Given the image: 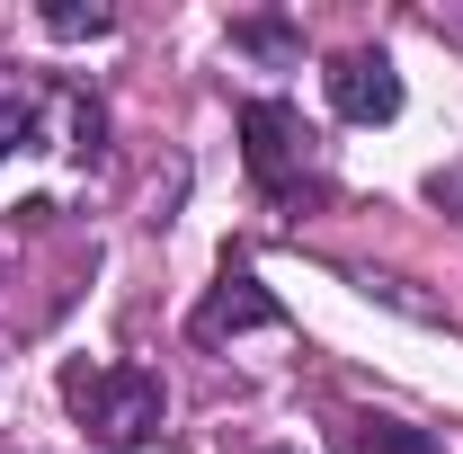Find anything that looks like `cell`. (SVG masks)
<instances>
[{
  "mask_svg": "<svg viewBox=\"0 0 463 454\" xmlns=\"http://www.w3.org/2000/svg\"><path fill=\"white\" fill-rule=\"evenodd\" d=\"M36 143H62L71 161H99L108 108L80 80H45V71H9L0 62V161L9 152H36Z\"/></svg>",
  "mask_w": 463,
  "mask_h": 454,
  "instance_id": "1",
  "label": "cell"
},
{
  "mask_svg": "<svg viewBox=\"0 0 463 454\" xmlns=\"http://www.w3.org/2000/svg\"><path fill=\"white\" fill-rule=\"evenodd\" d=\"M62 410H71L108 454H134V446L161 437L170 393H161L152 365H62Z\"/></svg>",
  "mask_w": 463,
  "mask_h": 454,
  "instance_id": "2",
  "label": "cell"
},
{
  "mask_svg": "<svg viewBox=\"0 0 463 454\" xmlns=\"http://www.w3.org/2000/svg\"><path fill=\"white\" fill-rule=\"evenodd\" d=\"M312 152H321V134L303 125V108H286V99H250L241 108V170L259 178L268 196H303Z\"/></svg>",
  "mask_w": 463,
  "mask_h": 454,
  "instance_id": "3",
  "label": "cell"
},
{
  "mask_svg": "<svg viewBox=\"0 0 463 454\" xmlns=\"http://www.w3.org/2000/svg\"><path fill=\"white\" fill-rule=\"evenodd\" d=\"M277 321H286V312H277V294L250 277V268H223L214 294L187 312V339H196V347H223V339H241V330H277Z\"/></svg>",
  "mask_w": 463,
  "mask_h": 454,
  "instance_id": "4",
  "label": "cell"
},
{
  "mask_svg": "<svg viewBox=\"0 0 463 454\" xmlns=\"http://www.w3.org/2000/svg\"><path fill=\"white\" fill-rule=\"evenodd\" d=\"M321 80H330V108L347 125H392L402 116V71H392V54H339Z\"/></svg>",
  "mask_w": 463,
  "mask_h": 454,
  "instance_id": "5",
  "label": "cell"
},
{
  "mask_svg": "<svg viewBox=\"0 0 463 454\" xmlns=\"http://www.w3.org/2000/svg\"><path fill=\"white\" fill-rule=\"evenodd\" d=\"M339 454H437V428H410V419H347Z\"/></svg>",
  "mask_w": 463,
  "mask_h": 454,
  "instance_id": "6",
  "label": "cell"
},
{
  "mask_svg": "<svg viewBox=\"0 0 463 454\" xmlns=\"http://www.w3.org/2000/svg\"><path fill=\"white\" fill-rule=\"evenodd\" d=\"M45 27H54V36H108L116 9H108V0H54V9H45Z\"/></svg>",
  "mask_w": 463,
  "mask_h": 454,
  "instance_id": "7",
  "label": "cell"
},
{
  "mask_svg": "<svg viewBox=\"0 0 463 454\" xmlns=\"http://www.w3.org/2000/svg\"><path fill=\"white\" fill-rule=\"evenodd\" d=\"M232 45H250V54H294V27H286V18H241Z\"/></svg>",
  "mask_w": 463,
  "mask_h": 454,
  "instance_id": "8",
  "label": "cell"
},
{
  "mask_svg": "<svg viewBox=\"0 0 463 454\" xmlns=\"http://www.w3.org/2000/svg\"><path fill=\"white\" fill-rule=\"evenodd\" d=\"M428 196H437V205H463V170H437V178H428Z\"/></svg>",
  "mask_w": 463,
  "mask_h": 454,
  "instance_id": "9",
  "label": "cell"
},
{
  "mask_svg": "<svg viewBox=\"0 0 463 454\" xmlns=\"http://www.w3.org/2000/svg\"><path fill=\"white\" fill-rule=\"evenodd\" d=\"M268 454H294V446H268Z\"/></svg>",
  "mask_w": 463,
  "mask_h": 454,
  "instance_id": "10",
  "label": "cell"
}]
</instances>
